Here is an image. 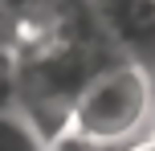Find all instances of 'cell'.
<instances>
[{"instance_id":"3957f363","label":"cell","mask_w":155,"mask_h":151,"mask_svg":"<svg viewBox=\"0 0 155 151\" xmlns=\"http://www.w3.org/2000/svg\"><path fill=\"white\" fill-rule=\"evenodd\" d=\"M4 90H8V78H4V65H0V98H4Z\"/></svg>"},{"instance_id":"7a4b0ae2","label":"cell","mask_w":155,"mask_h":151,"mask_svg":"<svg viewBox=\"0 0 155 151\" xmlns=\"http://www.w3.org/2000/svg\"><path fill=\"white\" fill-rule=\"evenodd\" d=\"M0 151H29V139H21L12 127H0Z\"/></svg>"},{"instance_id":"6da1fadb","label":"cell","mask_w":155,"mask_h":151,"mask_svg":"<svg viewBox=\"0 0 155 151\" xmlns=\"http://www.w3.org/2000/svg\"><path fill=\"white\" fill-rule=\"evenodd\" d=\"M143 106V86L135 78H110L98 86V94H94V123H98L102 131H123L127 123H135V114H139Z\"/></svg>"}]
</instances>
